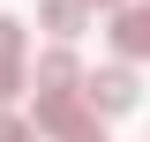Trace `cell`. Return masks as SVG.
<instances>
[{
    "mask_svg": "<svg viewBox=\"0 0 150 142\" xmlns=\"http://www.w3.org/2000/svg\"><path fill=\"white\" fill-rule=\"evenodd\" d=\"M135 67H98L90 82H83V105L98 112V120H112V112H135Z\"/></svg>",
    "mask_w": 150,
    "mask_h": 142,
    "instance_id": "6da1fadb",
    "label": "cell"
},
{
    "mask_svg": "<svg viewBox=\"0 0 150 142\" xmlns=\"http://www.w3.org/2000/svg\"><path fill=\"white\" fill-rule=\"evenodd\" d=\"M30 82H38V97H83V67H75V53H68V45H53V53H38Z\"/></svg>",
    "mask_w": 150,
    "mask_h": 142,
    "instance_id": "7a4b0ae2",
    "label": "cell"
},
{
    "mask_svg": "<svg viewBox=\"0 0 150 142\" xmlns=\"http://www.w3.org/2000/svg\"><path fill=\"white\" fill-rule=\"evenodd\" d=\"M112 45H120V60H150V0L112 15Z\"/></svg>",
    "mask_w": 150,
    "mask_h": 142,
    "instance_id": "3957f363",
    "label": "cell"
},
{
    "mask_svg": "<svg viewBox=\"0 0 150 142\" xmlns=\"http://www.w3.org/2000/svg\"><path fill=\"white\" fill-rule=\"evenodd\" d=\"M38 22H45L60 45H75V37H83V22H90V8H83V0H45V8H38Z\"/></svg>",
    "mask_w": 150,
    "mask_h": 142,
    "instance_id": "277c9868",
    "label": "cell"
},
{
    "mask_svg": "<svg viewBox=\"0 0 150 142\" xmlns=\"http://www.w3.org/2000/svg\"><path fill=\"white\" fill-rule=\"evenodd\" d=\"M23 82H30V75H23V53H0V105H8V97H15Z\"/></svg>",
    "mask_w": 150,
    "mask_h": 142,
    "instance_id": "5b68a950",
    "label": "cell"
},
{
    "mask_svg": "<svg viewBox=\"0 0 150 142\" xmlns=\"http://www.w3.org/2000/svg\"><path fill=\"white\" fill-rule=\"evenodd\" d=\"M0 142H38V127L23 120V112H0Z\"/></svg>",
    "mask_w": 150,
    "mask_h": 142,
    "instance_id": "8992f818",
    "label": "cell"
},
{
    "mask_svg": "<svg viewBox=\"0 0 150 142\" xmlns=\"http://www.w3.org/2000/svg\"><path fill=\"white\" fill-rule=\"evenodd\" d=\"M0 53H23V22L15 15H0Z\"/></svg>",
    "mask_w": 150,
    "mask_h": 142,
    "instance_id": "52a82bcc",
    "label": "cell"
},
{
    "mask_svg": "<svg viewBox=\"0 0 150 142\" xmlns=\"http://www.w3.org/2000/svg\"><path fill=\"white\" fill-rule=\"evenodd\" d=\"M83 8H112V15H120V8H128V0H83Z\"/></svg>",
    "mask_w": 150,
    "mask_h": 142,
    "instance_id": "ba28073f",
    "label": "cell"
}]
</instances>
